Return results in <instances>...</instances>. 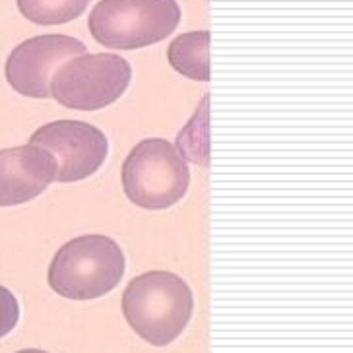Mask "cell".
<instances>
[{"instance_id":"1","label":"cell","mask_w":353,"mask_h":353,"mask_svg":"<svg viewBox=\"0 0 353 353\" xmlns=\"http://www.w3.org/2000/svg\"><path fill=\"white\" fill-rule=\"evenodd\" d=\"M194 297L187 281L173 272L152 270L138 276L123 293V314L145 342L163 347L187 328Z\"/></svg>"},{"instance_id":"2","label":"cell","mask_w":353,"mask_h":353,"mask_svg":"<svg viewBox=\"0 0 353 353\" xmlns=\"http://www.w3.org/2000/svg\"><path fill=\"white\" fill-rule=\"evenodd\" d=\"M119 243L105 235L70 239L52 256L47 280L54 293L70 301H92L113 291L125 276Z\"/></svg>"},{"instance_id":"3","label":"cell","mask_w":353,"mask_h":353,"mask_svg":"<svg viewBox=\"0 0 353 353\" xmlns=\"http://www.w3.org/2000/svg\"><path fill=\"white\" fill-rule=\"evenodd\" d=\"M181 21L175 0H101L88 18L97 43L117 51H134L163 41Z\"/></svg>"},{"instance_id":"4","label":"cell","mask_w":353,"mask_h":353,"mask_svg":"<svg viewBox=\"0 0 353 353\" xmlns=\"http://www.w3.org/2000/svg\"><path fill=\"white\" fill-rule=\"evenodd\" d=\"M190 169L185 157L163 138H145L123 163L126 198L144 210H167L187 194Z\"/></svg>"},{"instance_id":"5","label":"cell","mask_w":353,"mask_h":353,"mask_svg":"<svg viewBox=\"0 0 353 353\" xmlns=\"http://www.w3.org/2000/svg\"><path fill=\"white\" fill-rule=\"evenodd\" d=\"M130 78L132 68L119 54H80L54 70L49 94L68 109L97 111L121 99Z\"/></svg>"},{"instance_id":"6","label":"cell","mask_w":353,"mask_h":353,"mask_svg":"<svg viewBox=\"0 0 353 353\" xmlns=\"http://www.w3.org/2000/svg\"><path fill=\"white\" fill-rule=\"evenodd\" d=\"M30 144L45 148L59 163V183H76L92 176L109 154L107 136L90 123L52 121L35 130Z\"/></svg>"},{"instance_id":"7","label":"cell","mask_w":353,"mask_h":353,"mask_svg":"<svg viewBox=\"0 0 353 353\" xmlns=\"http://www.w3.org/2000/svg\"><path fill=\"white\" fill-rule=\"evenodd\" d=\"M85 52V45L63 33L26 39L10 52L4 72L14 92L33 99H47L54 70Z\"/></svg>"},{"instance_id":"8","label":"cell","mask_w":353,"mask_h":353,"mask_svg":"<svg viewBox=\"0 0 353 353\" xmlns=\"http://www.w3.org/2000/svg\"><path fill=\"white\" fill-rule=\"evenodd\" d=\"M59 163L39 145L0 150V208L26 204L57 181Z\"/></svg>"},{"instance_id":"9","label":"cell","mask_w":353,"mask_h":353,"mask_svg":"<svg viewBox=\"0 0 353 353\" xmlns=\"http://www.w3.org/2000/svg\"><path fill=\"white\" fill-rule=\"evenodd\" d=\"M169 64L196 82L210 80V32H190L175 37L167 49Z\"/></svg>"},{"instance_id":"10","label":"cell","mask_w":353,"mask_h":353,"mask_svg":"<svg viewBox=\"0 0 353 353\" xmlns=\"http://www.w3.org/2000/svg\"><path fill=\"white\" fill-rule=\"evenodd\" d=\"M90 0H18V10L37 26H59L80 18Z\"/></svg>"},{"instance_id":"11","label":"cell","mask_w":353,"mask_h":353,"mask_svg":"<svg viewBox=\"0 0 353 353\" xmlns=\"http://www.w3.org/2000/svg\"><path fill=\"white\" fill-rule=\"evenodd\" d=\"M20 322V303L8 288L0 285V338L8 336Z\"/></svg>"},{"instance_id":"12","label":"cell","mask_w":353,"mask_h":353,"mask_svg":"<svg viewBox=\"0 0 353 353\" xmlns=\"http://www.w3.org/2000/svg\"><path fill=\"white\" fill-rule=\"evenodd\" d=\"M16 353H49V352H43V350H35V347H28V350H20V352Z\"/></svg>"}]
</instances>
